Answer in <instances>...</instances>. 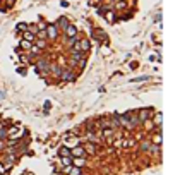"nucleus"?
I'll return each instance as SVG.
<instances>
[{
    "mask_svg": "<svg viewBox=\"0 0 180 175\" xmlns=\"http://www.w3.org/2000/svg\"><path fill=\"white\" fill-rule=\"evenodd\" d=\"M60 79H62V81H65V82H71V81H74V79H76V76L72 74V71L69 67H65V69H62Z\"/></svg>",
    "mask_w": 180,
    "mask_h": 175,
    "instance_id": "obj_1",
    "label": "nucleus"
},
{
    "mask_svg": "<svg viewBox=\"0 0 180 175\" xmlns=\"http://www.w3.org/2000/svg\"><path fill=\"white\" fill-rule=\"evenodd\" d=\"M48 62L46 60H38V64H36V69H38V72L41 76H48Z\"/></svg>",
    "mask_w": 180,
    "mask_h": 175,
    "instance_id": "obj_2",
    "label": "nucleus"
},
{
    "mask_svg": "<svg viewBox=\"0 0 180 175\" xmlns=\"http://www.w3.org/2000/svg\"><path fill=\"white\" fill-rule=\"evenodd\" d=\"M48 74H51L55 79H58V77H60V74H62V67H60V65H57V64H50L48 65Z\"/></svg>",
    "mask_w": 180,
    "mask_h": 175,
    "instance_id": "obj_3",
    "label": "nucleus"
},
{
    "mask_svg": "<svg viewBox=\"0 0 180 175\" xmlns=\"http://www.w3.org/2000/svg\"><path fill=\"white\" fill-rule=\"evenodd\" d=\"M151 114H153L151 108H144V110H141V112H139V115H137V117H139V122H146Z\"/></svg>",
    "mask_w": 180,
    "mask_h": 175,
    "instance_id": "obj_4",
    "label": "nucleus"
},
{
    "mask_svg": "<svg viewBox=\"0 0 180 175\" xmlns=\"http://www.w3.org/2000/svg\"><path fill=\"white\" fill-rule=\"evenodd\" d=\"M117 122H119V125L130 127V122H129V115H127V114H124V115H117Z\"/></svg>",
    "mask_w": 180,
    "mask_h": 175,
    "instance_id": "obj_5",
    "label": "nucleus"
},
{
    "mask_svg": "<svg viewBox=\"0 0 180 175\" xmlns=\"http://www.w3.org/2000/svg\"><path fill=\"white\" fill-rule=\"evenodd\" d=\"M46 36H48L50 40H55V38H57V26L48 24V26H46Z\"/></svg>",
    "mask_w": 180,
    "mask_h": 175,
    "instance_id": "obj_6",
    "label": "nucleus"
},
{
    "mask_svg": "<svg viewBox=\"0 0 180 175\" xmlns=\"http://www.w3.org/2000/svg\"><path fill=\"white\" fill-rule=\"evenodd\" d=\"M65 36H67V38H74V36H77V28L72 26V24H67V28H65Z\"/></svg>",
    "mask_w": 180,
    "mask_h": 175,
    "instance_id": "obj_7",
    "label": "nucleus"
},
{
    "mask_svg": "<svg viewBox=\"0 0 180 175\" xmlns=\"http://www.w3.org/2000/svg\"><path fill=\"white\" fill-rule=\"evenodd\" d=\"M84 155H86V151H84L82 146H76V148L71 151V156H76V158H79V156H84Z\"/></svg>",
    "mask_w": 180,
    "mask_h": 175,
    "instance_id": "obj_8",
    "label": "nucleus"
},
{
    "mask_svg": "<svg viewBox=\"0 0 180 175\" xmlns=\"http://www.w3.org/2000/svg\"><path fill=\"white\" fill-rule=\"evenodd\" d=\"M101 16H105V19L108 21L110 24H113V23H115V19H117V17H115V14H113V10H106V12L103 10V14H101Z\"/></svg>",
    "mask_w": 180,
    "mask_h": 175,
    "instance_id": "obj_9",
    "label": "nucleus"
},
{
    "mask_svg": "<svg viewBox=\"0 0 180 175\" xmlns=\"http://www.w3.org/2000/svg\"><path fill=\"white\" fill-rule=\"evenodd\" d=\"M79 48H81V52H84V53H86L87 50L91 48V43L87 41V40H79Z\"/></svg>",
    "mask_w": 180,
    "mask_h": 175,
    "instance_id": "obj_10",
    "label": "nucleus"
},
{
    "mask_svg": "<svg viewBox=\"0 0 180 175\" xmlns=\"http://www.w3.org/2000/svg\"><path fill=\"white\" fill-rule=\"evenodd\" d=\"M23 36H24V40H26V41H31V43H34V40H36V36L33 34V33L29 31V29H26V31L23 33Z\"/></svg>",
    "mask_w": 180,
    "mask_h": 175,
    "instance_id": "obj_11",
    "label": "nucleus"
},
{
    "mask_svg": "<svg viewBox=\"0 0 180 175\" xmlns=\"http://www.w3.org/2000/svg\"><path fill=\"white\" fill-rule=\"evenodd\" d=\"M84 151H87V153H89V155H94V153H96V146H94V144H86V148H84Z\"/></svg>",
    "mask_w": 180,
    "mask_h": 175,
    "instance_id": "obj_12",
    "label": "nucleus"
},
{
    "mask_svg": "<svg viewBox=\"0 0 180 175\" xmlns=\"http://www.w3.org/2000/svg\"><path fill=\"white\" fill-rule=\"evenodd\" d=\"M62 165H64V167L72 165V160H71V156H62Z\"/></svg>",
    "mask_w": 180,
    "mask_h": 175,
    "instance_id": "obj_13",
    "label": "nucleus"
},
{
    "mask_svg": "<svg viewBox=\"0 0 180 175\" xmlns=\"http://www.w3.org/2000/svg\"><path fill=\"white\" fill-rule=\"evenodd\" d=\"M58 24H60V28H67V24H69V21H67V17H60L58 19Z\"/></svg>",
    "mask_w": 180,
    "mask_h": 175,
    "instance_id": "obj_14",
    "label": "nucleus"
},
{
    "mask_svg": "<svg viewBox=\"0 0 180 175\" xmlns=\"http://www.w3.org/2000/svg\"><path fill=\"white\" fill-rule=\"evenodd\" d=\"M26 29H28V24H26V23H21V24H17L16 31H17V33H21V31H26Z\"/></svg>",
    "mask_w": 180,
    "mask_h": 175,
    "instance_id": "obj_15",
    "label": "nucleus"
},
{
    "mask_svg": "<svg viewBox=\"0 0 180 175\" xmlns=\"http://www.w3.org/2000/svg\"><path fill=\"white\" fill-rule=\"evenodd\" d=\"M31 45H33V43H31V41H26V40H23V41H21V48L29 50V48H31Z\"/></svg>",
    "mask_w": 180,
    "mask_h": 175,
    "instance_id": "obj_16",
    "label": "nucleus"
},
{
    "mask_svg": "<svg viewBox=\"0 0 180 175\" xmlns=\"http://www.w3.org/2000/svg\"><path fill=\"white\" fill-rule=\"evenodd\" d=\"M60 155H62V156H71V149L64 146V148H60Z\"/></svg>",
    "mask_w": 180,
    "mask_h": 175,
    "instance_id": "obj_17",
    "label": "nucleus"
},
{
    "mask_svg": "<svg viewBox=\"0 0 180 175\" xmlns=\"http://www.w3.org/2000/svg\"><path fill=\"white\" fill-rule=\"evenodd\" d=\"M148 79H149V76H141V77L132 79V82H142V81H148Z\"/></svg>",
    "mask_w": 180,
    "mask_h": 175,
    "instance_id": "obj_18",
    "label": "nucleus"
},
{
    "mask_svg": "<svg viewBox=\"0 0 180 175\" xmlns=\"http://www.w3.org/2000/svg\"><path fill=\"white\" fill-rule=\"evenodd\" d=\"M149 144H151V143H148V141H142V143H141V149H142V151H148V149H149Z\"/></svg>",
    "mask_w": 180,
    "mask_h": 175,
    "instance_id": "obj_19",
    "label": "nucleus"
},
{
    "mask_svg": "<svg viewBox=\"0 0 180 175\" xmlns=\"http://www.w3.org/2000/svg\"><path fill=\"white\" fill-rule=\"evenodd\" d=\"M7 137V130L3 129V125H0V139H5Z\"/></svg>",
    "mask_w": 180,
    "mask_h": 175,
    "instance_id": "obj_20",
    "label": "nucleus"
},
{
    "mask_svg": "<svg viewBox=\"0 0 180 175\" xmlns=\"http://www.w3.org/2000/svg\"><path fill=\"white\" fill-rule=\"evenodd\" d=\"M36 41V45H38V48H43V46L46 45V41H43V40H34Z\"/></svg>",
    "mask_w": 180,
    "mask_h": 175,
    "instance_id": "obj_21",
    "label": "nucleus"
},
{
    "mask_svg": "<svg viewBox=\"0 0 180 175\" xmlns=\"http://www.w3.org/2000/svg\"><path fill=\"white\" fill-rule=\"evenodd\" d=\"M156 125L158 129H161V114H156Z\"/></svg>",
    "mask_w": 180,
    "mask_h": 175,
    "instance_id": "obj_22",
    "label": "nucleus"
},
{
    "mask_svg": "<svg viewBox=\"0 0 180 175\" xmlns=\"http://www.w3.org/2000/svg\"><path fill=\"white\" fill-rule=\"evenodd\" d=\"M103 134H105V136H112L113 129H106V127H105V129H103Z\"/></svg>",
    "mask_w": 180,
    "mask_h": 175,
    "instance_id": "obj_23",
    "label": "nucleus"
},
{
    "mask_svg": "<svg viewBox=\"0 0 180 175\" xmlns=\"http://www.w3.org/2000/svg\"><path fill=\"white\" fill-rule=\"evenodd\" d=\"M76 165L77 167H81V165H84V160H82V156H79V158L76 160Z\"/></svg>",
    "mask_w": 180,
    "mask_h": 175,
    "instance_id": "obj_24",
    "label": "nucleus"
},
{
    "mask_svg": "<svg viewBox=\"0 0 180 175\" xmlns=\"http://www.w3.org/2000/svg\"><path fill=\"white\" fill-rule=\"evenodd\" d=\"M50 107H51V103H50V101H45V107H43V108H45V114H48Z\"/></svg>",
    "mask_w": 180,
    "mask_h": 175,
    "instance_id": "obj_25",
    "label": "nucleus"
},
{
    "mask_svg": "<svg viewBox=\"0 0 180 175\" xmlns=\"http://www.w3.org/2000/svg\"><path fill=\"white\" fill-rule=\"evenodd\" d=\"M154 141H156V144H161V134H160V132L156 134V137H154Z\"/></svg>",
    "mask_w": 180,
    "mask_h": 175,
    "instance_id": "obj_26",
    "label": "nucleus"
},
{
    "mask_svg": "<svg viewBox=\"0 0 180 175\" xmlns=\"http://www.w3.org/2000/svg\"><path fill=\"white\" fill-rule=\"evenodd\" d=\"M130 69H132V71H135V69H137V62H132V64H130Z\"/></svg>",
    "mask_w": 180,
    "mask_h": 175,
    "instance_id": "obj_27",
    "label": "nucleus"
},
{
    "mask_svg": "<svg viewBox=\"0 0 180 175\" xmlns=\"http://www.w3.org/2000/svg\"><path fill=\"white\" fill-rule=\"evenodd\" d=\"M124 5H125V2H124V0H122V2H119V3H117V7H119V9H120V7H124Z\"/></svg>",
    "mask_w": 180,
    "mask_h": 175,
    "instance_id": "obj_28",
    "label": "nucleus"
},
{
    "mask_svg": "<svg viewBox=\"0 0 180 175\" xmlns=\"http://www.w3.org/2000/svg\"><path fill=\"white\" fill-rule=\"evenodd\" d=\"M2 148H5V144H3V143H2V139H0V149H2Z\"/></svg>",
    "mask_w": 180,
    "mask_h": 175,
    "instance_id": "obj_29",
    "label": "nucleus"
},
{
    "mask_svg": "<svg viewBox=\"0 0 180 175\" xmlns=\"http://www.w3.org/2000/svg\"><path fill=\"white\" fill-rule=\"evenodd\" d=\"M0 173H3V170H2V167H0Z\"/></svg>",
    "mask_w": 180,
    "mask_h": 175,
    "instance_id": "obj_30",
    "label": "nucleus"
},
{
    "mask_svg": "<svg viewBox=\"0 0 180 175\" xmlns=\"http://www.w3.org/2000/svg\"><path fill=\"white\" fill-rule=\"evenodd\" d=\"M79 175H82V173H79Z\"/></svg>",
    "mask_w": 180,
    "mask_h": 175,
    "instance_id": "obj_31",
    "label": "nucleus"
}]
</instances>
